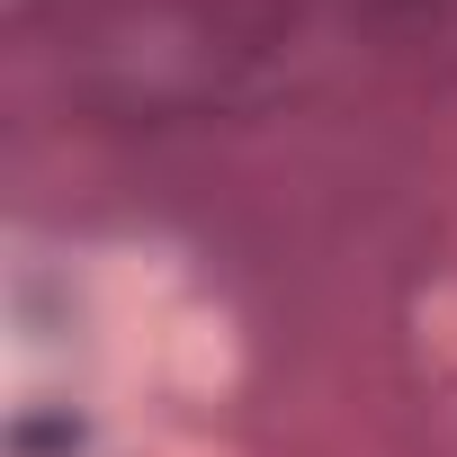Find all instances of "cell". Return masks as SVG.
<instances>
[{"instance_id": "cell-1", "label": "cell", "mask_w": 457, "mask_h": 457, "mask_svg": "<svg viewBox=\"0 0 457 457\" xmlns=\"http://www.w3.org/2000/svg\"><path fill=\"white\" fill-rule=\"evenodd\" d=\"M81 439V421H19V448L37 457V448H72Z\"/></svg>"}]
</instances>
